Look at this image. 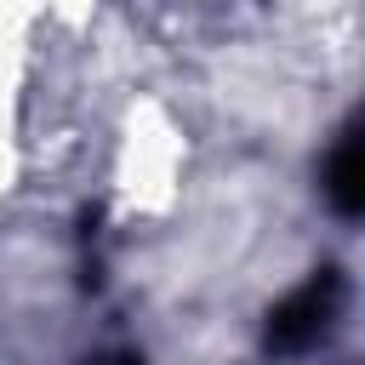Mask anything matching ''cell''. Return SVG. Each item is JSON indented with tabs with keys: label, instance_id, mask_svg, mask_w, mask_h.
Returning <instances> with one entry per match:
<instances>
[{
	"label": "cell",
	"instance_id": "3",
	"mask_svg": "<svg viewBox=\"0 0 365 365\" xmlns=\"http://www.w3.org/2000/svg\"><path fill=\"white\" fill-rule=\"evenodd\" d=\"M97 365H137V359H131V354H103Z\"/></svg>",
	"mask_w": 365,
	"mask_h": 365
},
{
	"label": "cell",
	"instance_id": "2",
	"mask_svg": "<svg viewBox=\"0 0 365 365\" xmlns=\"http://www.w3.org/2000/svg\"><path fill=\"white\" fill-rule=\"evenodd\" d=\"M325 194H331V205L342 211V217H354L359 211V131L348 125L342 131V143L331 148V165H325Z\"/></svg>",
	"mask_w": 365,
	"mask_h": 365
},
{
	"label": "cell",
	"instance_id": "1",
	"mask_svg": "<svg viewBox=\"0 0 365 365\" xmlns=\"http://www.w3.org/2000/svg\"><path fill=\"white\" fill-rule=\"evenodd\" d=\"M336 297H342V279L325 268V274H314L302 291H291V302L274 314V325H268V342L274 348H308L314 336H325L331 331V319H336Z\"/></svg>",
	"mask_w": 365,
	"mask_h": 365
}]
</instances>
